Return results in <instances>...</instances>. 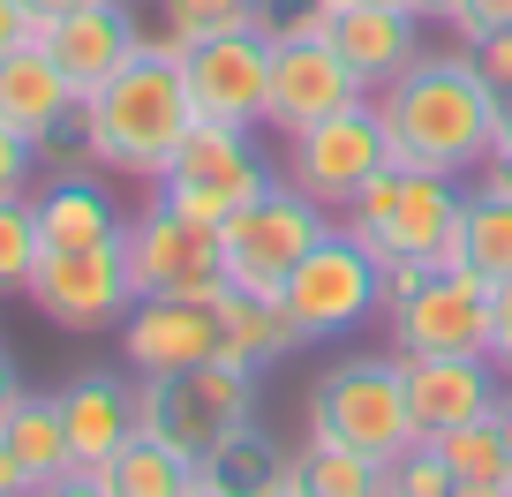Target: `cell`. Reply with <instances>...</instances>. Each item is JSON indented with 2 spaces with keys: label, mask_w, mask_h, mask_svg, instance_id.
I'll return each mask as SVG.
<instances>
[{
  "label": "cell",
  "mask_w": 512,
  "mask_h": 497,
  "mask_svg": "<svg viewBox=\"0 0 512 497\" xmlns=\"http://www.w3.org/2000/svg\"><path fill=\"white\" fill-rule=\"evenodd\" d=\"M369 106H377V121H384L392 166L475 181V166L490 159V144H497L505 98L482 83V68L467 61V46H452V53H422L415 68H400Z\"/></svg>",
  "instance_id": "1"
},
{
  "label": "cell",
  "mask_w": 512,
  "mask_h": 497,
  "mask_svg": "<svg viewBox=\"0 0 512 497\" xmlns=\"http://www.w3.org/2000/svg\"><path fill=\"white\" fill-rule=\"evenodd\" d=\"M76 113H83L98 174H121V181H144L151 189V181L166 174V159L181 151V136L196 129L189 91H181L174 38H144L121 76H106L98 91H83Z\"/></svg>",
  "instance_id": "2"
},
{
  "label": "cell",
  "mask_w": 512,
  "mask_h": 497,
  "mask_svg": "<svg viewBox=\"0 0 512 497\" xmlns=\"http://www.w3.org/2000/svg\"><path fill=\"white\" fill-rule=\"evenodd\" d=\"M460 204H467V181L384 166V174L339 211V226H347L377 264L415 257V264H430V272H452V264H460Z\"/></svg>",
  "instance_id": "3"
},
{
  "label": "cell",
  "mask_w": 512,
  "mask_h": 497,
  "mask_svg": "<svg viewBox=\"0 0 512 497\" xmlns=\"http://www.w3.org/2000/svg\"><path fill=\"white\" fill-rule=\"evenodd\" d=\"M309 437L354 445L369 460H400L407 445H422L415 415H407V385H400V354H347L309 385L302 400Z\"/></svg>",
  "instance_id": "4"
},
{
  "label": "cell",
  "mask_w": 512,
  "mask_h": 497,
  "mask_svg": "<svg viewBox=\"0 0 512 497\" xmlns=\"http://www.w3.org/2000/svg\"><path fill=\"white\" fill-rule=\"evenodd\" d=\"M249 136H256V129L196 121V129L181 136V151L166 159V174L151 181V196H166V204H174L181 219H196V226H226L241 204H256V196L279 181V166L256 159Z\"/></svg>",
  "instance_id": "5"
},
{
  "label": "cell",
  "mask_w": 512,
  "mask_h": 497,
  "mask_svg": "<svg viewBox=\"0 0 512 497\" xmlns=\"http://www.w3.org/2000/svg\"><path fill=\"white\" fill-rule=\"evenodd\" d=\"M332 211L309 204L294 181H272V189L241 204L234 219L219 226V257H226V287H249V294H279L294 279V264L332 234Z\"/></svg>",
  "instance_id": "6"
},
{
  "label": "cell",
  "mask_w": 512,
  "mask_h": 497,
  "mask_svg": "<svg viewBox=\"0 0 512 497\" xmlns=\"http://www.w3.org/2000/svg\"><path fill=\"white\" fill-rule=\"evenodd\" d=\"M249 415H256V369L226 362V354L174 369V377H136V430L166 437V445L196 452V460H204V445H219Z\"/></svg>",
  "instance_id": "7"
},
{
  "label": "cell",
  "mask_w": 512,
  "mask_h": 497,
  "mask_svg": "<svg viewBox=\"0 0 512 497\" xmlns=\"http://www.w3.org/2000/svg\"><path fill=\"white\" fill-rule=\"evenodd\" d=\"M279 302H287V317L302 324L309 347H324V339H347V332H362L369 317H384L377 257H369V249L347 234V226H332V234H324L317 249L294 264V279L279 287Z\"/></svg>",
  "instance_id": "8"
},
{
  "label": "cell",
  "mask_w": 512,
  "mask_h": 497,
  "mask_svg": "<svg viewBox=\"0 0 512 497\" xmlns=\"http://www.w3.org/2000/svg\"><path fill=\"white\" fill-rule=\"evenodd\" d=\"M384 166H392V151H384V121H377V106L362 98V106L332 113V121H317V129L287 136L279 181H294L309 204H324V211L339 219V211H347L354 196L384 174Z\"/></svg>",
  "instance_id": "9"
},
{
  "label": "cell",
  "mask_w": 512,
  "mask_h": 497,
  "mask_svg": "<svg viewBox=\"0 0 512 497\" xmlns=\"http://www.w3.org/2000/svg\"><path fill=\"white\" fill-rule=\"evenodd\" d=\"M23 302L53 324V332H113V324L136 309L128 287L121 241H91V249H38V272L23 287Z\"/></svg>",
  "instance_id": "10"
},
{
  "label": "cell",
  "mask_w": 512,
  "mask_h": 497,
  "mask_svg": "<svg viewBox=\"0 0 512 497\" xmlns=\"http://www.w3.org/2000/svg\"><path fill=\"white\" fill-rule=\"evenodd\" d=\"M121 264H128V287L136 294H211V287H226L219 226L181 219L166 196H144V211H128Z\"/></svg>",
  "instance_id": "11"
},
{
  "label": "cell",
  "mask_w": 512,
  "mask_h": 497,
  "mask_svg": "<svg viewBox=\"0 0 512 497\" xmlns=\"http://www.w3.org/2000/svg\"><path fill=\"white\" fill-rule=\"evenodd\" d=\"M181 91H189L196 121H226V129H264V91H272V31H219L174 46Z\"/></svg>",
  "instance_id": "12"
},
{
  "label": "cell",
  "mask_w": 512,
  "mask_h": 497,
  "mask_svg": "<svg viewBox=\"0 0 512 497\" xmlns=\"http://www.w3.org/2000/svg\"><path fill=\"white\" fill-rule=\"evenodd\" d=\"M490 302V279L452 264L384 309V339H392V354H490Z\"/></svg>",
  "instance_id": "13"
},
{
  "label": "cell",
  "mask_w": 512,
  "mask_h": 497,
  "mask_svg": "<svg viewBox=\"0 0 512 497\" xmlns=\"http://www.w3.org/2000/svg\"><path fill=\"white\" fill-rule=\"evenodd\" d=\"M121 369L128 377H174V369H196L219 354V287L211 294H136L121 324Z\"/></svg>",
  "instance_id": "14"
},
{
  "label": "cell",
  "mask_w": 512,
  "mask_h": 497,
  "mask_svg": "<svg viewBox=\"0 0 512 497\" xmlns=\"http://www.w3.org/2000/svg\"><path fill=\"white\" fill-rule=\"evenodd\" d=\"M369 83L332 53V38H272V91H264V129L302 136L332 113L362 106Z\"/></svg>",
  "instance_id": "15"
},
{
  "label": "cell",
  "mask_w": 512,
  "mask_h": 497,
  "mask_svg": "<svg viewBox=\"0 0 512 497\" xmlns=\"http://www.w3.org/2000/svg\"><path fill=\"white\" fill-rule=\"evenodd\" d=\"M324 38L332 53L369 83V98L400 68L422 61V16L415 8H392V0H324Z\"/></svg>",
  "instance_id": "16"
},
{
  "label": "cell",
  "mask_w": 512,
  "mask_h": 497,
  "mask_svg": "<svg viewBox=\"0 0 512 497\" xmlns=\"http://www.w3.org/2000/svg\"><path fill=\"white\" fill-rule=\"evenodd\" d=\"M400 385H407V415H415L422 437L460 430V422H482L505 392L490 354H400Z\"/></svg>",
  "instance_id": "17"
},
{
  "label": "cell",
  "mask_w": 512,
  "mask_h": 497,
  "mask_svg": "<svg viewBox=\"0 0 512 497\" xmlns=\"http://www.w3.org/2000/svg\"><path fill=\"white\" fill-rule=\"evenodd\" d=\"M31 38L68 68L76 91H98L106 76H121V68L136 61V46H144V31H136V16H128V0H91V8H76V16L38 23Z\"/></svg>",
  "instance_id": "18"
},
{
  "label": "cell",
  "mask_w": 512,
  "mask_h": 497,
  "mask_svg": "<svg viewBox=\"0 0 512 497\" xmlns=\"http://www.w3.org/2000/svg\"><path fill=\"white\" fill-rule=\"evenodd\" d=\"M61 422L76 467H106L136 437V377L128 369H76L61 385Z\"/></svg>",
  "instance_id": "19"
},
{
  "label": "cell",
  "mask_w": 512,
  "mask_h": 497,
  "mask_svg": "<svg viewBox=\"0 0 512 497\" xmlns=\"http://www.w3.org/2000/svg\"><path fill=\"white\" fill-rule=\"evenodd\" d=\"M76 106H83V91L68 83V68L53 61L38 38H23V46L0 61V121H8V129H23L31 144H38L46 129H61Z\"/></svg>",
  "instance_id": "20"
},
{
  "label": "cell",
  "mask_w": 512,
  "mask_h": 497,
  "mask_svg": "<svg viewBox=\"0 0 512 497\" xmlns=\"http://www.w3.org/2000/svg\"><path fill=\"white\" fill-rule=\"evenodd\" d=\"M31 211H38V241L46 249H91V241H121L128 211L113 204L106 181L91 174H53L31 189Z\"/></svg>",
  "instance_id": "21"
},
{
  "label": "cell",
  "mask_w": 512,
  "mask_h": 497,
  "mask_svg": "<svg viewBox=\"0 0 512 497\" xmlns=\"http://www.w3.org/2000/svg\"><path fill=\"white\" fill-rule=\"evenodd\" d=\"M219 354L226 362H241V369H264L272 362H287L294 347H309L302 339V324L287 317V302L279 294H249V287H219Z\"/></svg>",
  "instance_id": "22"
},
{
  "label": "cell",
  "mask_w": 512,
  "mask_h": 497,
  "mask_svg": "<svg viewBox=\"0 0 512 497\" xmlns=\"http://www.w3.org/2000/svg\"><path fill=\"white\" fill-rule=\"evenodd\" d=\"M279 467H287L279 437L249 415V422H234L219 445H204V460H196V482H204V490H219V497H264V490L279 482Z\"/></svg>",
  "instance_id": "23"
},
{
  "label": "cell",
  "mask_w": 512,
  "mask_h": 497,
  "mask_svg": "<svg viewBox=\"0 0 512 497\" xmlns=\"http://www.w3.org/2000/svg\"><path fill=\"white\" fill-rule=\"evenodd\" d=\"M0 445L16 452V467L31 475V490H38V482H53V475H68V467H76V452H68L61 392H23V400L0 415Z\"/></svg>",
  "instance_id": "24"
},
{
  "label": "cell",
  "mask_w": 512,
  "mask_h": 497,
  "mask_svg": "<svg viewBox=\"0 0 512 497\" xmlns=\"http://www.w3.org/2000/svg\"><path fill=\"white\" fill-rule=\"evenodd\" d=\"M98 482H106V497H189L196 490V452L136 430L106 467H98Z\"/></svg>",
  "instance_id": "25"
},
{
  "label": "cell",
  "mask_w": 512,
  "mask_h": 497,
  "mask_svg": "<svg viewBox=\"0 0 512 497\" xmlns=\"http://www.w3.org/2000/svg\"><path fill=\"white\" fill-rule=\"evenodd\" d=\"M384 467L354 445H332V437H302L294 452V475H302V497H384Z\"/></svg>",
  "instance_id": "26"
},
{
  "label": "cell",
  "mask_w": 512,
  "mask_h": 497,
  "mask_svg": "<svg viewBox=\"0 0 512 497\" xmlns=\"http://www.w3.org/2000/svg\"><path fill=\"white\" fill-rule=\"evenodd\" d=\"M460 264L475 279H490V287L512 279V204L505 196L467 189V204H460Z\"/></svg>",
  "instance_id": "27"
},
{
  "label": "cell",
  "mask_w": 512,
  "mask_h": 497,
  "mask_svg": "<svg viewBox=\"0 0 512 497\" xmlns=\"http://www.w3.org/2000/svg\"><path fill=\"white\" fill-rule=\"evenodd\" d=\"M422 445H437V460L452 467V482H512V452H505L497 415L460 422V430H437V437H422Z\"/></svg>",
  "instance_id": "28"
},
{
  "label": "cell",
  "mask_w": 512,
  "mask_h": 497,
  "mask_svg": "<svg viewBox=\"0 0 512 497\" xmlns=\"http://www.w3.org/2000/svg\"><path fill=\"white\" fill-rule=\"evenodd\" d=\"M159 8L174 46H196L219 31H264V0H159Z\"/></svg>",
  "instance_id": "29"
},
{
  "label": "cell",
  "mask_w": 512,
  "mask_h": 497,
  "mask_svg": "<svg viewBox=\"0 0 512 497\" xmlns=\"http://www.w3.org/2000/svg\"><path fill=\"white\" fill-rule=\"evenodd\" d=\"M38 211L31 196H0V294H23L38 272Z\"/></svg>",
  "instance_id": "30"
},
{
  "label": "cell",
  "mask_w": 512,
  "mask_h": 497,
  "mask_svg": "<svg viewBox=\"0 0 512 497\" xmlns=\"http://www.w3.org/2000/svg\"><path fill=\"white\" fill-rule=\"evenodd\" d=\"M384 497H452V467L437 460V445H407L384 467Z\"/></svg>",
  "instance_id": "31"
},
{
  "label": "cell",
  "mask_w": 512,
  "mask_h": 497,
  "mask_svg": "<svg viewBox=\"0 0 512 497\" xmlns=\"http://www.w3.org/2000/svg\"><path fill=\"white\" fill-rule=\"evenodd\" d=\"M38 174H98V159H91V136H83V113H68L61 129H46L38 136Z\"/></svg>",
  "instance_id": "32"
},
{
  "label": "cell",
  "mask_w": 512,
  "mask_h": 497,
  "mask_svg": "<svg viewBox=\"0 0 512 497\" xmlns=\"http://www.w3.org/2000/svg\"><path fill=\"white\" fill-rule=\"evenodd\" d=\"M38 181H46V174H38V144L0 121V196H31Z\"/></svg>",
  "instance_id": "33"
},
{
  "label": "cell",
  "mask_w": 512,
  "mask_h": 497,
  "mask_svg": "<svg viewBox=\"0 0 512 497\" xmlns=\"http://www.w3.org/2000/svg\"><path fill=\"white\" fill-rule=\"evenodd\" d=\"M445 31L460 38V46H475V38H490V31H512V0H460L445 16Z\"/></svg>",
  "instance_id": "34"
},
{
  "label": "cell",
  "mask_w": 512,
  "mask_h": 497,
  "mask_svg": "<svg viewBox=\"0 0 512 497\" xmlns=\"http://www.w3.org/2000/svg\"><path fill=\"white\" fill-rule=\"evenodd\" d=\"M467 61L482 68V83H490L497 98H512V31H490V38H475V46H467Z\"/></svg>",
  "instance_id": "35"
},
{
  "label": "cell",
  "mask_w": 512,
  "mask_h": 497,
  "mask_svg": "<svg viewBox=\"0 0 512 497\" xmlns=\"http://www.w3.org/2000/svg\"><path fill=\"white\" fill-rule=\"evenodd\" d=\"M490 362H497V377H512V279L490 302Z\"/></svg>",
  "instance_id": "36"
},
{
  "label": "cell",
  "mask_w": 512,
  "mask_h": 497,
  "mask_svg": "<svg viewBox=\"0 0 512 497\" xmlns=\"http://www.w3.org/2000/svg\"><path fill=\"white\" fill-rule=\"evenodd\" d=\"M23 497H106V482H98V467H68V475L38 482V490H23Z\"/></svg>",
  "instance_id": "37"
},
{
  "label": "cell",
  "mask_w": 512,
  "mask_h": 497,
  "mask_svg": "<svg viewBox=\"0 0 512 497\" xmlns=\"http://www.w3.org/2000/svg\"><path fill=\"white\" fill-rule=\"evenodd\" d=\"M23 38H31V8H23V0H0V61H8Z\"/></svg>",
  "instance_id": "38"
},
{
  "label": "cell",
  "mask_w": 512,
  "mask_h": 497,
  "mask_svg": "<svg viewBox=\"0 0 512 497\" xmlns=\"http://www.w3.org/2000/svg\"><path fill=\"white\" fill-rule=\"evenodd\" d=\"M467 189H482V196H505V204H512V159H482Z\"/></svg>",
  "instance_id": "39"
},
{
  "label": "cell",
  "mask_w": 512,
  "mask_h": 497,
  "mask_svg": "<svg viewBox=\"0 0 512 497\" xmlns=\"http://www.w3.org/2000/svg\"><path fill=\"white\" fill-rule=\"evenodd\" d=\"M23 392H31V385H23V369H16V354L0 347V415H8V407H16Z\"/></svg>",
  "instance_id": "40"
},
{
  "label": "cell",
  "mask_w": 512,
  "mask_h": 497,
  "mask_svg": "<svg viewBox=\"0 0 512 497\" xmlns=\"http://www.w3.org/2000/svg\"><path fill=\"white\" fill-rule=\"evenodd\" d=\"M23 8H31V31H38V23H53V16H76V8H91V0H23Z\"/></svg>",
  "instance_id": "41"
},
{
  "label": "cell",
  "mask_w": 512,
  "mask_h": 497,
  "mask_svg": "<svg viewBox=\"0 0 512 497\" xmlns=\"http://www.w3.org/2000/svg\"><path fill=\"white\" fill-rule=\"evenodd\" d=\"M23 490H31V475L16 467V452L0 445V497H23Z\"/></svg>",
  "instance_id": "42"
},
{
  "label": "cell",
  "mask_w": 512,
  "mask_h": 497,
  "mask_svg": "<svg viewBox=\"0 0 512 497\" xmlns=\"http://www.w3.org/2000/svg\"><path fill=\"white\" fill-rule=\"evenodd\" d=\"M452 497H512V482H452Z\"/></svg>",
  "instance_id": "43"
},
{
  "label": "cell",
  "mask_w": 512,
  "mask_h": 497,
  "mask_svg": "<svg viewBox=\"0 0 512 497\" xmlns=\"http://www.w3.org/2000/svg\"><path fill=\"white\" fill-rule=\"evenodd\" d=\"M490 159H512V98H505V113H497V144H490Z\"/></svg>",
  "instance_id": "44"
},
{
  "label": "cell",
  "mask_w": 512,
  "mask_h": 497,
  "mask_svg": "<svg viewBox=\"0 0 512 497\" xmlns=\"http://www.w3.org/2000/svg\"><path fill=\"white\" fill-rule=\"evenodd\" d=\"M490 415H497V430H505V452H512V377H505V392H497Z\"/></svg>",
  "instance_id": "45"
},
{
  "label": "cell",
  "mask_w": 512,
  "mask_h": 497,
  "mask_svg": "<svg viewBox=\"0 0 512 497\" xmlns=\"http://www.w3.org/2000/svg\"><path fill=\"white\" fill-rule=\"evenodd\" d=\"M189 497H219V490H204V482H196V490H189Z\"/></svg>",
  "instance_id": "46"
}]
</instances>
